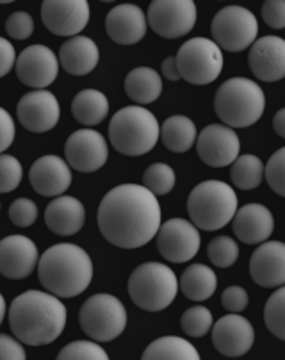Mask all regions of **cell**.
Wrapping results in <instances>:
<instances>
[{"mask_svg":"<svg viewBox=\"0 0 285 360\" xmlns=\"http://www.w3.org/2000/svg\"><path fill=\"white\" fill-rule=\"evenodd\" d=\"M97 221L111 245L125 250L141 248L157 236L161 205L157 196L142 186H116L102 198Z\"/></svg>","mask_w":285,"mask_h":360,"instance_id":"6da1fadb","label":"cell"},{"mask_svg":"<svg viewBox=\"0 0 285 360\" xmlns=\"http://www.w3.org/2000/svg\"><path fill=\"white\" fill-rule=\"evenodd\" d=\"M9 326L18 341L29 346H45L54 342L66 326V307L48 292H22L9 307Z\"/></svg>","mask_w":285,"mask_h":360,"instance_id":"7a4b0ae2","label":"cell"},{"mask_svg":"<svg viewBox=\"0 0 285 360\" xmlns=\"http://www.w3.org/2000/svg\"><path fill=\"white\" fill-rule=\"evenodd\" d=\"M36 268L43 288L58 298L82 295L93 280L91 257L72 243L51 246L43 252Z\"/></svg>","mask_w":285,"mask_h":360,"instance_id":"3957f363","label":"cell"},{"mask_svg":"<svg viewBox=\"0 0 285 360\" xmlns=\"http://www.w3.org/2000/svg\"><path fill=\"white\" fill-rule=\"evenodd\" d=\"M266 96L263 88L246 77H234L220 86L214 96V109L230 129H246L263 118Z\"/></svg>","mask_w":285,"mask_h":360,"instance_id":"277c9868","label":"cell"},{"mask_svg":"<svg viewBox=\"0 0 285 360\" xmlns=\"http://www.w3.org/2000/svg\"><path fill=\"white\" fill-rule=\"evenodd\" d=\"M109 141L121 155H145L159 141L157 118L139 105L120 109L109 123Z\"/></svg>","mask_w":285,"mask_h":360,"instance_id":"5b68a950","label":"cell"},{"mask_svg":"<svg viewBox=\"0 0 285 360\" xmlns=\"http://www.w3.org/2000/svg\"><path fill=\"white\" fill-rule=\"evenodd\" d=\"M237 211V195L221 180H205L191 191L187 212L191 223L201 230H220L227 226Z\"/></svg>","mask_w":285,"mask_h":360,"instance_id":"8992f818","label":"cell"},{"mask_svg":"<svg viewBox=\"0 0 285 360\" xmlns=\"http://www.w3.org/2000/svg\"><path fill=\"white\" fill-rule=\"evenodd\" d=\"M127 288L131 300L139 309L161 312L173 303L178 292V280L170 266L145 262L132 271Z\"/></svg>","mask_w":285,"mask_h":360,"instance_id":"52a82bcc","label":"cell"},{"mask_svg":"<svg viewBox=\"0 0 285 360\" xmlns=\"http://www.w3.org/2000/svg\"><path fill=\"white\" fill-rule=\"evenodd\" d=\"M82 332L97 342L114 341L127 326V311L116 296L100 292L93 295L79 312Z\"/></svg>","mask_w":285,"mask_h":360,"instance_id":"ba28073f","label":"cell"},{"mask_svg":"<svg viewBox=\"0 0 285 360\" xmlns=\"http://www.w3.org/2000/svg\"><path fill=\"white\" fill-rule=\"evenodd\" d=\"M180 79L189 84L205 86L214 82L223 70V52L208 38H191L175 56Z\"/></svg>","mask_w":285,"mask_h":360,"instance_id":"9c48e42d","label":"cell"},{"mask_svg":"<svg viewBox=\"0 0 285 360\" xmlns=\"http://www.w3.org/2000/svg\"><path fill=\"white\" fill-rule=\"evenodd\" d=\"M212 41L227 52H243L253 45L258 23L253 13L241 6H227L212 18Z\"/></svg>","mask_w":285,"mask_h":360,"instance_id":"30bf717a","label":"cell"},{"mask_svg":"<svg viewBox=\"0 0 285 360\" xmlns=\"http://www.w3.org/2000/svg\"><path fill=\"white\" fill-rule=\"evenodd\" d=\"M147 23L161 38H182L197 23V4L193 0H154L148 8Z\"/></svg>","mask_w":285,"mask_h":360,"instance_id":"8fae6325","label":"cell"},{"mask_svg":"<svg viewBox=\"0 0 285 360\" xmlns=\"http://www.w3.org/2000/svg\"><path fill=\"white\" fill-rule=\"evenodd\" d=\"M201 238L193 223L182 218H171L161 223L157 230V250L166 261L182 264L200 252Z\"/></svg>","mask_w":285,"mask_h":360,"instance_id":"7c38bea8","label":"cell"},{"mask_svg":"<svg viewBox=\"0 0 285 360\" xmlns=\"http://www.w3.org/2000/svg\"><path fill=\"white\" fill-rule=\"evenodd\" d=\"M65 158L68 166L81 173H93L107 162V141L100 132L81 129L66 139Z\"/></svg>","mask_w":285,"mask_h":360,"instance_id":"4fadbf2b","label":"cell"},{"mask_svg":"<svg viewBox=\"0 0 285 360\" xmlns=\"http://www.w3.org/2000/svg\"><path fill=\"white\" fill-rule=\"evenodd\" d=\"M41 20L52 34L75 38L89 22V4L86 0H45Z\"/></svg>","mask_w":285,"mask_h":360,"instance_id":"5bb4252c","label":"cell"},{"mask_svg":"<svg viewBox=\"0 0 285 360\" xmlns=\"http://www.w3.org/2000/svg\"><path fill=\"white\" fill-rule=\"evenodd\" d=\"M16 77L32 89H45L58 79L59 61L55 52L45 45H31L16 59Z\"/></svg>","mask_w":285,"mask_h":360,"instance_id":"9a60e30c","label":"cell"},{"mask_svg":"<svg viewBox=\"0 0 285 360\" xmlns=\"http://www.w3.org/2000/svg\"><path fill=\"white\" fill-rule=\"evenodd\" d=\"M16 116L23 129L41 134V132L52 131L58 125L61 118V108L54 93L46 89H36L20 98Z\"/></svg>","mask_w":285,"mask_h":360,"instance_id":"2e32d148","label":"cell"},{"mask_svg":"<svg viewBox=\"0 0 285 360\" xmlns=\"http://www.w3.org/2000/svg\"><path fill=\"white\" fill-rule=\"evenodd\" d=\"M239 136L227 125H208L197 136L198 158L211 168H225L239 155Z\"/></svg>","mask_w":285,"mask_h":360,"instance_id":"e0dca14e","label":"cell"},{"mask_svg":"<svg viewBox=\"0 0 285 360\" xmlns=\"http://www.w3.org/2000/svg\"><path fill=\"white\" fill-rule=\"evenodd\" d=\"M212 345L225 356H243L251 349L255 341V330L243 316H223L212 323Z\"/></svg>","mask_w":285,"mask_h":360,"instance_id":"ac0fdd59","label":"cell"},{"mask_svg":"<svg viewBox=\"0 0 285 360\" xmlns=\"http://www.w3.org/2000/svg\"><path fill=\"white\" fill-rule=\"evenodd\" d=\"M248 66L258 81H281L285 75V39L278 36L255 39L248 54Z\"/></svg>","mask_w":285,"mask_h":360,"instance_id":"d6986e66","label":"cell"},{"mask_svg":"<svg viewBox=\"0 0 285 360\" xmlns=\"http://www.w3.org/2000/svg\"><path fill=\"white\" fill-rule=\"evenodd\" d=\"M39 261L38 246L25 236H8L0 241V275L11 280L27 278Z\"/></svg>","mask_w":285,"mask_h":360,"instance_id":"ffe728a7","label":"cell"},{"mask_svg":"<svg viewBox=\"0 0 285 360\" xmlns=\"http://www.w3.org/2000/svg\"><path fill=\"white\" fill-rule=\"evenodd\" d=\"M250 275L260 288H280L285 284V245L264 241L250 259Z\"/></svg>","mask_w":285,"mask_h":360,"instance_id":"44dd1931","label":"cell"},{"mask_svg":"<svg viewBox=\"0 0 285 360\" xmlns=\"http://www.w3.org/2000/svg\"><path fill=\"white\" fill-rule=\"evenodd\" d=\"M147 15L134 4H120L105 16V31L118 45H135L147 34Z\"/></svg>","mask_w":285,"mask_h":360,"instance_id":"7402d4cb","label":"cell"},{"mask_svg":"<svg viewBox=\"0 0 285 360\" xmlns=\"http://www.w3.org/2000/svg\"><path fill=\"white\" fill-rule=\"evenodd\" d=\"M232 230L239 241L246 245H258L271 238L274 230V218L266 205L248 203L235 211L232 218Z\"/></svg>","mask_w":285,"mask_h":360,"instance_id":"603a6c76","label":"cell"},{"mask_svg":"<svg viewBox=\"0 0 285 360\" xmlns=\"http://www.w3.org/2000/svg\"><path fill=\"white\" fill-rule=\"evenodd\" d=\"M31 186L41 196H59L72 184V169L65 159L58 155H43L29 172Z\"/></svg>","mask_w":285,"mask_h":360,"instance_id":"cb8c5ba5","label":"cell"},{"mask_svg":"<svg viewBox=\"0 0 285 360\" xmlns=\"http://www.w3.org/2000/svg\"><path fill=\"white\" fill-rule=\"evenodd\" d=\"M86 209L74 196H55L46 205L45 223L58 236H74L84 226Z\"/></svg>","mask_w":285,"mask_h":360,"instance_id":"d4e9b609","label":"cell"},{"mask_svg":"<svg viewBox=\"0 0 285 360\" xmlns=\"http://www.w3.org/2000/svg\"><path fill=\"white\" fill-rule=\"evenodd\" d=\"M98 52L97 43L86 36H75L66 39L59 49V66H62L66 73L75 77H82L91 73L97 68Z\"/></svg>","mask_w":285,"mask_h":360,"instance_id":"484cf974","label":"cell"},{"mask_svg":"<svg viewBox=\"0 0 285 360\" xmlns=\"http://www.w3.org/2000/svg\"><path fill=\"white\" fill-rule=\"evenodd\" d=\"M125 93L135 104H152L161 96L162 81L157 70L139 66L125 77Z\"/></svg>","mask_w":285,"mask_h":360,"instance_id":"4316f807","label":"cell"},{"mask_svg":"<svg viewBox=\"0 0 285 360\" xmlns=\"http://www.w3.org/2000/svg\"><path fill=\"white\" fill-rule=\"evenodd\" d=\"M178 288L191 302H205L218 288V276L214 269L205 264L187 266L178 280Z\"/></svg>","mask_w":285,"mask_h":360,"instance_id":"83f0119b","label":"cell"},{"mask_svg":"<svg viewBox=\"0 0 285 360\" xmlns=\"http://www.w3.org/2000/svg\"><path fill=\"white\" fill-rule=\"evenodd\" d=\"M197 125L187 116H170L159 127V139L175 153H185L197 141Z\"/></svg>","mask_w":285,"mask_h":360,"instance_id":"f1b7e54d","label":"cell"},{"mask_svg":"<svg viewBox=\"0 0 285 360\" xmlns=\"http://www.w3.org/2000/svg\"><path fill=\"white\" fill-rule=\"evenodd\" d=\"M109 112V100L98 89H82L72 100V115L81 125L95 127L104 122Z\"/></svg>","mask_w":285,"mask_h":360,"instance_id":"f546056e","label":"cell"},{"mask_svg":"<svg viewBox=\"0 0 285 360\" xmlns=\"http://www.w3.org/2000/svg\"><path fill=\"white\" fill-rule=\"evenodd\" d=\"M142 360H200V353L184 338L164 335L148 345Z\"/></svg>","mask_w":285,"mask_h":360,"instance_id":"4dcf8cb0","label":"cell"},{"mask_svg":"<svg viewBox=\"0 0 285 360\" xmlns=\"http://www.w3.org/2000/svg\"><path fill=\"white\" fill-rule=\"evenodd\" d=\"M230 168V180L235 188L243 189V191H250L260 186L264 179V165L257 155H237Z\"/></svg>","mask_w":285,"mask_h":360,"instance_id":"1f68e13d","label":"cell"},{"mask_svg":"<svg viewBox=\"0 0 285 360\" xmlns=\"http://www.w3.org/2000/svg\"><path fill=\"white\" fill-rule=\"evenodd\" d=\"M175 172L164 162H154L142 173V188H147L152 195L164 196L175 188Z\"/></svg>","mask_w":285,"mask_h":360,"instance_id":"d6a6232c","label":"cell"},{"mask_svg":"<svg viewBox=\"0 0 285 360\" xmlns=\"http://www.w3.org/2000/svg\"><path fill=\"white\" fill-rule=\"evenodd\" d=\"M285 288L280 285L273 295L267 298L266 307H264V321H266L267 330L273 333L274 338L285 341Z\"/></svg>","mask_w":285,"mask_h":360,"instance_id":"836d02e7","label":"cell"},{"mask_svg":"<svg viewBox=\"0 0 285 360\" xmlns=\"http://www.w3.org/2000/svg\"><path fill=\"white\" fill-rule=\"evenodd\" d=\"M207 255L212 264L218 268H230L239 257V246L228 236H220L208 243Z\"/></svg>","mask_w":285,"mask_h":360,"instance_id":"e575fe53","label":"cell"},{"mask_svg":"<svg viewBox=\"0 0 285 360\" xmlns=\"http://www.w3.org/2000/svg\"><path fill=\"white\" fill-rule=\"evenodd\" d=\"M180 326L185 335L194 339H200L207 335L208 330L212 328V314L205 307H191L182 314Z\"/></svg>","mask_w":285,"mask_h":360,"instance_id":"d590c367","label":"cell"},{"mask_svg":"<svg viewBox=\"0 0 285 360\" xmlns=\"http://www.w3.org/2000/svg\"><path fill=\"white\" fill-rule=\"evenodd\" d=\"M59 360H109L105 349L97 341H74L59 352Z\"/></svg>","mask_w":285,"mask_h":360,"instance_id":"8d00e7d4","label":"cell"},{"mask_svg":"<svg viewBox=\"0 0 285 360\" xmlns=\"http://www.w3.org/2000/svg\"><path fill=\"white\" fill-rule=\"evenodd\" d=\"M23 176L22 165L16 158L0 153V193H11L20 186Z\"/></svg>","mask_w":285,"mask_h":360,"instance_id":"74e56055","label":"cell"},{"mask_svg":"<svg viewBox=\"0 0 285 360\" xmlns=\"http://www.w3.org/2000/svg\"><path fill=\"white\" fill-rule=\"evenodd\" d=\"M264 176L278 196H285V148H278L271 155L267 165L264 166Z\"/></svg>","mask_w":285,"mask_h":360,"instance_id":"f35d334b","label":"cell"},{"mask_svg":"<svg viewBox=\"0 0 285 360\" xmlns=\"http://www.w3.org/2000/svg\"><path fill=\"white\" fill-rule=\"evenodd\" d=\"M9 219L13 225L27 229V226L34 225L38 219V205L29 198L15 200L9 207Z\"/></svg>","mask_w":285,"mask_h":360,"instance_id":"ab89813d","label":"cell"},{"mask_svg":"<svg viewBox=\"0 0 285 360\" xmlns=\"http://www.w3.org/2000/svg\"><path fill=\"white\" fill-rule=\"evenodd\" d=\"M6 32L9 38L15 39H27L34 32V20L29 13L25 11H16L9 15L6 20Z\"/></svg>","mask_w":285,"mask_h":360,"instance_id":"60d3db41","label":"cell"},{"mask_svg":"<svg viewBox=\"0 0 285 360\" xmlns=\"http://www.w3.org/2000/svg\"><path fill=\"white\" fill-rule=\"evenodd\" d=\"M221 305L227 309L228 312H235L239 314L248 307V292L244 291L241 285H230L221 295Z\"/></svg>","mask_w":285,"mask_h":360,"instance_id":"b9f144b4","label":"cell"},{"mask_svg":"<svg viewBox=\"0 0 285 360\" xmlns=\"http://www.w3.org/2000/svg\"><path fill=\"white\" fill-rule=\"evenodd\" d=\"M263 18L271 29L285 27V2L284 0H266L263 4Z\"/></svg>","mask_w":285,"mask_h":360,"instance_id":"7bdbcfd3","label":"cell"},{"mask_svg":"<svg viewBox=\"0 0 285 360\" xmlns=\"http://www.w3.org/2000/svg\"><path fill=\"white\" fill-rule=\"evenodd\" d=\"M16 136V127L11 115L4 108H0V153L6 152L13 145Z\"/></svg>","mask_w":285,"mask_h":360,"instance_id":"ee69618b","label":"cell"},{"mask_svg":"<svg viewBox=\"0 0 285 360\" xmlns=\"http://www.w3.org/2000/svg\"><path fill=\"white\" fill-rule=\"evenodd\" d=\"M25 349L18 339L0 333V360H25Z\"/></svg>","mask_w":285,"mask_h":360,"instance_id":"f6af8a7d","label":"cell"},{"mask_svg":"<svg viewBox=\"0 0 285 360\" xmlns=\"http://www.w3.org/2000/svg\"><path fill=\"white\" fill-rule=\"evenodd\" d=\"M15 46L6 38H0V77H6L15 66Z\"/></svg>","mask_w":285,"mask_h":360,"instance_id":"bcb514c9","label":"cell"},{"mask_svg":"<svg viewBox=\"0 0 285 360\" xmlns=\"http://www.w3.org/2000/svg\"><path fill=\"white\" fill-rule=\"evenodd\" d=\"M161 72L162 75L168 79V81L175 82L180 81V73L177 70V63H175V56H170V58H166L161 65Z\"/></svg>","mask_w":285,"mask_h":360,"instance_id":"7dc6e473","label":"cell"},{"mask_svg":"<svg viewBox=\"0 0 285 360\" xmlns=\"http://www.w3.org/2000/svg\"><path fill=\"white\" fill-rule=\"evenodd\" d=\"M273 129L274 132H277L278 138H285V109H280V111L274 115Z\"/></svg>","mask_w":285,"mask_h":360,"instance_id":"c3c4849f","label":"cell"},{"mask_svg":"<svg viewBox=\"0 0 285 360\" xmlns=\"http://www.w3.org/2000/svg\"><path fill=\"white\" fill-rule=\"evenodd\" d=\"M6 309H8V307H6V300L4 296L0 295V325H2V321H4L6 318Z\"/></svg>","mask_w":285,"mask_h":360,"instance_id":"681fc988","label":"cell"}]
</instances>
